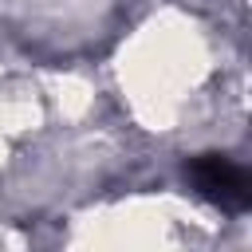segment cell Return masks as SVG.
Instances as JSON below:
<instances>
[{
  "label": "cell",
  "mask_w": 252,
  "mask_h": 252,
  "mask_svg": "<svg viewBox=\"0 0 252 252\" xmlns=\"http://www.w3.org/2000/svg\"><path fill=\"white\" fill-rule=\"evenodd\" d=\"M185 173H189L193 189L205 201H213L217 209H224V213H248L252 209L248 169L236 165L232 158H224V154H201V158H193L185 165Z\"/></svg>",
  "instance_id": "obj_1"
}]
</instances>
